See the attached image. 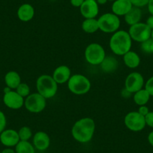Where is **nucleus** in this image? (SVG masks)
Returning <instances> with one entry per match:
<instances>
[{
	"mask_svg": "<svg viewBox=\"0 0 153 153\" xmlns=\"http://www.w3.org/2000/svg\"><path fill=\"white\" fill-rule=\"evenodd\" d=\"M95 130V121L89 117H85L74 123L71 129V134L75 140L86 143L92 139Z\"/></svg>",
	"mask_w": 153,
	"mask_h": 153,
	"instance_id": "obj_1",
	"label": "nucleus"
},
{
	"mask_svg": "<svg viewBox=\"0 0 153 153\" xmlns=\"http://www.w3.org/2000/svg\"><path fill=\"white\" fill-rule=\"evenodd\" d=\"M109 45L113 53L118 56H124L131 51L132 39L128 32L118 30L111 36Z\"/></svg>",
	"mask_w": 153,
	"mask_h": 153,
	"instance_id": "obj_2",
	"label": "nucleus"
},
{
	"mask_svg": "<svg viewBox=\"0 0 153 153\" xmlns=\"http://www.w3.org/2000/svg\"><path fill=\"white\" fill-rule=\"evenodd\" d=\"M36 88L38 93L48 99L55 96L58 90V84L52 76L43 74L37 79Z\"/></svg>",
	"mask_w": 153,
	"mask_h": 153,
	"instance_id": "obj_3",
	"label": "nucleus"
},
{
	"mask_svg": "<svg viewBox=\"0 0 153 153\" xmlns=\"http://www.w3.org/2000/svg\"><path fill=\"white\" fill-rule=\"evenodd\" d=\"M68 87L73 94L77 95H85L90 90L91 83L84 75L74 74L71 76L68 81Z\"/></svg>",
	"mask_w": 153,
	"mask_h": 153,
	"instance_id": "obj_4",
	"label": "nucleus"
},
{
	"mask_svg": "<svg viewBox=\"0 0 153 153\" xmlns=\"http://www.w3.org/2000/svg\"><path fill=\"white\" fill-rule=\"evenodd\" d=\"M99 29L105 33H114L120 27V20L113 13H106L98 19Z\"/></svg>",
	"mask_w": 153,
	"mask_h": 153,
	"instance_id": "obj_5",
	"label": "nucleus"
},
{
	"mask_svg": "<svg viewBox=\"0 0 153 153\" xmlns=\"http://www.w3.org/2000/svg\"><path fill=\"white\" fill-rule=\"evenodd\" d=\"M105 56V51L99 44H90L85 50V59L88 63L92 65L101 64Z\"/></svg>",
	"mask_w": 153,
	"mask_h": 153,
	"instance_id": "obj_6",
	"label": "nucleus"
},
{
	"mask_svg": "<svg viewBox=\"0 0 153 153\" xmlns=\"http://www.w3.org/2000/svg\"><path fill=\"white\" fill-rule=\"evenodd\" d=\"M45 97L36 92L32 93L26 97L24 101V106L26 110L30 113H41L45 109L47 105V101Z\"/></svg>",
	"mask_w": 153,
	"mask_h": 153,
	"instance_id": "obj_7",
	"label": "nucleus"
},
{
	"mask_svg": "<svg viewBox=\"0 0 153 153\" xmlns=\"http://www.w3.org/2000/svg\"><path fill=\"white\" fill-rule=\"evenodd\" d=\"M128 33L132 41L143 43L151 38L152 29L145 23H138L131 26Z\"/></svg>",
	"mask_w": 153,
	"mask_h": 153,
	"instance_id": "obj_8",
	"label": "nucleus"
},
{
	"mask_svg": "<svg viewBox=\"0 0 153 153\" xmlns=\"http://www.w3.org/2000/svg\"><path fill=\"white\" fill-rule=\"evenodd\" d=\"M124 123L128 129L131 131H140L145 128V117L140 114L137 111H132L125 117Z\"/></svg>",
	"mask_w": 153,
	"mask_h": 153,
	"instance_id": "obj_9",
	"label": "nucleus"
},
{
	"mask_svg": "<svg viewBox=\"0 0 153 153\" xmlns=\"http://www.w3.org/2000/svg\"><path fill=\"white\" fill-rule=\"evenodd\" d=\"M144 86V78L141 74L132 72L127 76L125 81L126 89L130 93H135L143 89Z\"/></svg>",
	"mask_w": 153,
	"mask_h": 153,
	"instance_id": "obj_10",
	"label": "nucleus"
},
{
	"mask_svg": "<svg viewBox=\"0 0 153 153\" xmlns=\"http://www.w3.org/2000/svg\"><path fill=\"white\" fill-rule=\"evenodd\" d=\"M23 98L20 96L16 91H9L8 92L5 93L3 97L4 104L8 108L12 110H18L24 105Z\"/></svg>",
	"mask_w": 153,
	"mask_h": 153,
	"instance_id": "obj_11",
	"label": "nucleus"
},
{
	"mask_svg": "<svg viewBox=\"0 0 153 153\" xmlns=\"http://www.w3.org/2000/svg\"><path fill=\"white\" fill-rule=\"evenodd\" d=\"M80 11L85 19L95 18L99 11L98 4L95 0H85L80 7Z\"/></svg>",
	"mask_w": 153,
	"mask_h": 153,
	"instance_id": "obj_12",
	"label": "nucleus"
},
{
	"mask_svg": "<svg viewBox=\"0 0 153 153\" xmlns=\"http://www.w3.org/2000/svg\"><path fill=\"white\" fill-rule=\"evenodd\" d=\"M0 142L6 147L16 146L20 142L18 132L14 129H5L0 134Z\"/></svg>",
	"mask_w": 153,
	"mask_h": 153,
	"instance_id": "obj_13",
	"label": "nucleus"
},
{
	"mask_svg": "<svg viewBox=\"0 0 153 153\" xmlns=\"http://www.w3.org/2000/svg\"><path fill=\"white\" fill-rule=\"evenodd\" d=\"M33 146L35 149L40 151L48 149L51 144L49 135L44 131H38L33 137Z\"/></svg>",
	"mask_w": 153,
	"mask_h": 153,
	"instance_id": "obj_14",
	"label": "nucleus"
},
{
	"mask_svg": "<svg viewBox=\"0 0 153 153\" xmlns=\"http://www.w3.org/2000/svg\"><path fill=\"white\" fill-rule=\"evenodd\" d=\"M52 76L57 84H63L70 79L71 69L66 65L59 66L54 70Z\"/></svg>",
	"mask_w": 153,
	"mask_h": 153,
	"instance_id": "obj_15",
	"label": "nucleus"
},
{
	"mask_svg": "<svg viewBox=\"0 0 153 153\" xmlns=\"http://www.w3.org/2000/svg\"><path fill=\"white\" fill-rule=\"evenodd\" d=\"M133 7L129 0H116L112 5V11L114 14L125 16Z\"/></svg>",
	"mask_w": 153,
	"mask_h": 153,
	"instance_id": "obj_16",
	"label": "nucleus"
},
{
	"mask_svg": "<svg viewBox=\"0 0 153 153\" xmlns=\"http://www.w3.org/2000/svg\"><path fill=\"white\" fill-rule=\"evenodd\" d=\"M34 16H35V9L30 4H23L19 7L17 10V17L23 22L30 21Z\"/></svg>",
	"mask_w": 153,
	"mask_h": 153,
	"instance_id": "obj_17",
	"label": "nucleus"
},
{
	"mask_svg": "<svg viewBox=\"0 0 153 153\" xmlns=\"http://www.w3.org/2000/svg\"><path fill=\"white\" fill-rule=\"evenodd\" d=\"M124 17L126 23L130 26H133L140 22L141 17H142V11L140 8L133 6Z\"/></svg>",
	"mask_w": 153,
	"mask_h": 153,
	"instance_id": "obj_18",
	"label": "nucleus"
},
{
	"mask_svg": "<svg viewBox=\"0 0 153 153\" xmlns=\"http://www.w3.org/2000/svg\"><path fill=\"white\" fill-rule=\"evenodd\" d=\"M100 66L104 73H113L118 68L119 62L115 57L106 56L102 62L100 64Z\"/></svg>",
	"mask_w": 153,
	"mask_h": 153,
	"instance_id": "obj_19",
	"label": "nucleus"
},
{
	"mask_svg": "<svg viewBox=\"0 0 153 153\" xmlns=\"http://www.w3.org/2000/svg\"><path fill=\"white\" fill-rule=\"evenodd\" d=\"M5 83L7 87L11 89H16L17 86L21 83V78L17 72L14 71H8L5 76Z\"/></svg>",
	"mask_w": 153,
	"mask_h": 153,
	"instance_id": "obj_20",
	"label": "nucleus"
},
{
	"mask_svg": "<svg viewBox=\"0 0 153 153\" xmlns=\"http://www.w3.org/2000/svg\"><path fill=\"white\" fill-rule=\"evenodd\" d=\"M123 61L128 68L134 69L140 65V58L137 53L130 51L123 56Z\"/></svg>",
	"mask_w": 153,
	"mask_h": 153,
	"instance_id": "obj_21",
	"label": "nucleus"
},
{
	"mask_svg": "<svg viewBox=\"0 0 153 153\" xmlns=\"http://www.w3.org/2000/svg\"><path fill=\"white\" fill-rule=\"evenodd\" d=\"M82 29L85 32L89 34H92L96 32L99 29L98 20L95 18L85 19L82 23Z\"/></svg>",
	"mask_w": 153,
	"mask_h": 153,
	"instance_id": "obj_22",
	"label": "nucleus"
},
{
	"mask_svg": "<svg viewBox=\"0 0 153 153\" xmlns=\"http://www.w3.org/2000/svg\"><path fill=\"white\" fill-rule=\"evenodd\" d=\"M150 95L145 89H142L137 91L134 95V101L139 106L146 105L150 99Z\"/></svg>",
	"mask_w": 153,
	"mask_h": 153,
	"instance_id": "obj_23",
	"label": "nucleus"
},
{
	"mask_svg": "<svg viewBox=\"0 0 153 153\" xmlns=\"http://www.w3.org/2000/svg\"><path fill=\"white\" fill-rule=\"evenodd\" d=\"M16 153H35V147L29 141L20 140L15 146Z\"/></svg>",
	"mask_w": 153,
	"mask_h": 153,
	"instance_id": "obj_24",
	"label": "nucleus"
},
{
	"mask_svg": "<svg viewBox=\"0 0 153 153\" xmlns=\"http://www.w3.org/2000/svg\"><path fill=\"white\" fill-rule=\"evenodd\" d=\"M18 134L20 137V140L23 141H29V140L32 137V132L30 128L27 126H23L19 130Z\"/></svg>",
	"mask_w": 153,
	"mask_h": 153,
	"instance_id": "obj_25",
	"label": "nucleus"
},
{
	"mask_svg": "<svg viewBox=\"0 0 153 153\" xmlns=\"http://www.w3.org/2000/svg\"><path fill=\"white\" fill-rule=\"evenodd\" d=\"M16 92L23 98H26L28 95H30V88L26 83H21L17 87Z\"/></svg>",
	"mask_w": 153,
	"mask_h": 153,
	"instance_id": "obj_26",
	"label": "nucleus"
},
{
	"mask_svg": "<svg viewBox=\"0 0 153 153\" xmlns=\"http://www.w3.org/2000/svg\"><path fill=\"white\" fill-rule=\"evenodd\" d=\"M141 51L146 54H153V39L151 38L141 43Z\"/></svg>",
	"mask_w": 153,
	"mask_h": 153,
	"instance_id": "obj_27",
	"label": "nucleus"
},
{
	"mask_svg": "<svg viewBox=\"0 0 153 153\" xmlns=\"http://www.w3.org/2000/svg\"><path fill=\"white\" fill-rule=\"evenodd\" d=\"M145 89L149 92L150 96H153V76L146 81L145 84Z\"/></svg>",
	"mask_w": 153,
	"mask_h": 153,
	"instance_id": "obj_28",
	"label": "nucleus"
},
{
	"mask_svg": "<svg viewBox=\"0 0 153 153\" xmlns=\"http://www.w3.org/2000/svg\"><path fill=\"white\" fill-rule=\"evenodd\" d=\"M6 117L3 112L0 110V134L5 130V127H6Z\"/></svg>",
	"mask_w": 153,
	"mask_h": 153,
	"instance_id": "obj_29",
	"label": "nucleus"
},
{
	"mask_svg": "<svg viewBox=\"0 0 153 153\" xmlns=\"http://www.w3.org/2000/svg\"><path fill=\"white\" fill-rule=\"evenodd\" d=\"M129 1L133 5V6L138 7V8H142V7L147 5L149 0H129Z\"/></svg>",
	"mask_w": 153,
	"mask_h": 153,
	"instance_id": "obj_30",
	"label": "nucleus"
},
{
	"mask_svg": "<svg viewBox=\"0 0 153 153\" xmlns=\"http://www.w3.org/2000/svg\"><path fill=\"white\" fill-rule=\"evenodd\" d=\"M146 125L149 127L153 128V111H149L145 117Z\"/></svg>",
	"mask_w": 153,
	"mask_h": 153,
	"instance_id": "obj_31",
	"label": "nucleus"
},
{
	"mask_svg": "<svg viewBox=\"0 0 153 153\" xmlns=\"http://www.w3.org/2000/svg\"><path fill=\"white\" fill-rule=\"evenodd\" d=\"M137 112L140 113V114H141L142 116H143V117H145L149 113V108L146 105H143V106H140Z\"/></svg>",
	"mask_w": 153,
	"mask_h": 153,
	"instance_id": "obj_32",
	"label": "nucleus"
},
{
	"mask_svg": "<svg viewBox=\"0 0 153 153\" xmlns=\"http://www.w3.org/2000/svg\"><path fill=\"white\" fill-rule=\"evenodd\" d=\"M84 1L85 0H71L70 2L71 4L72 5V6L76 7V8H80Z\"/></svg>",
	"mask_w": 153,
	"mask_h": 153,
	"instance_id": "obj_33",
	"label": "nucleus"
},
{
	"mask_svg": "<svg viewBox=\"0 0 153 153\" xmlns=\"http://www.w3.org/2000/svg\"><path fill=\"white\" fill-rule=\"evenodd\" d=\"M146 25L152 30L153 29V15L149 16L146 20Z\"/></svg>",
	"mask_w": 153,
	"mask_h": 153,
	"instance_id": "obj_34",
	"label": "nucleus"
},
{
	"mask_svg": "<svg viewBox=\"0 0 153 153\" xmlns=\"http://www.w3.org/2000/svg\"><path fill=\"white\" fill-rule=\"evenodd\" d=\"M147 7H148L149 12L151 14V15H153V0H149L147 4Z\"/></svg>",
	"mask_w": 153,
	"mask_h": 153,
	"instance_id": "obj_35",
	"label": "nucleus"
},
{
	"mask_svg": "<svg viewBox=\"0 0 153 153\" xmlns=\"http://www.w3.org/2000/svg\"><path fill=\"white\" fill-rule=\"evenodd\" d=\"M1 153H16V152L15 150L12 149H11L10 147H8V148L2 150V151L1 152Z\"/></svg>",
	"mask_w": 153,
	"mask_h": 153,
	"instance_id": "obj_36",
	"label": "nucleus"
},
{
	"mask_svg": "<svg viewBox=\"0 0 153 153\" xmlns=\"http://www.w3.org/2000/svg\"><path fill=\"white\" fill-rule=\"evenodd\" d=\"M148 141L152 146H153V131L149 133L148 136Z\"/></svg>",
	"mask_w": 153,
	"mask_h": 153,
	"instance_id": "obj_37",
	"label": "nucleus"
},
{
	"mask_svg": "<svg viewBox=\"0 0 153 153\" xmlns=\"http://www.w3.org/2000/svg\"><path fill=\"white\" fill-rule=\"evenodd\" d=\"M95 1H96L97 3H98V5H105V4L107 2V1H108V0H95Z\"/></svg>",
	"mask_w": 153,
	"mask_h": 153,
	"instance_id": "obj_38",
	"label": "nucleus"
},
{
	"mask_svg": "<svg viewBox=\"0 0 153 153\" xmlns=\"http://www.w3.org/2000/svg\"><path fill=\"white\" fill-rule=\"evenodd\" d=\"M151 38L152 39H153V29L152 30V33H151Z\"/></svg>",
	"mask_w": 153,
	"mask_h": 153,
	"instance_id": "obj_39",
	"label": "nucleus"
},
{
	"mask_svg": "<svg viewBox=\"0 0 153 153\" xmlns=\"http://www.w3.org/2000/svg\"><path fill=\"white\" fill-rule=\"evenodd\" d=\"M108 1H113V2H114V1H116V0H108Z\"/></svg>",
	"mask_w": 153,
	"mask_h": 153,
	"instance_id": "obj_40",
	"label": "nucleus"
},
{
	"mask_svg": "<svg viewBox=\"0 0 153 153\" xmlns=\"http://www.w3.org/2000/svg\"><path fill=\"white\" fill-rule=\"evenodd\" d=\"M0 153H1V152H0Z\"/></svg>",
	"mask_w": 153,
	"mask_h": 153,
	"instance_id": "obj_41",
	"label": "nucleus"
}]
</instances>
